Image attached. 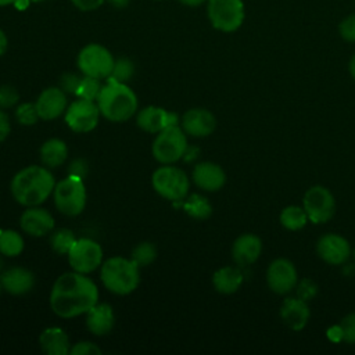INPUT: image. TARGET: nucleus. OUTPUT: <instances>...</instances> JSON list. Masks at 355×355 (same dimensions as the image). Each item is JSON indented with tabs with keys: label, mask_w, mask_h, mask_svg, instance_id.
Segmentation results:
<instances>
[{
	"label": "nucleus",
	"mask_w": 355,
	"mask_h": 355,
	"mask_svg": "<svg viewBox=\"0 0 355 355\" xmlns=\"http://www.w3.org/2000/svg\"><path fill=\"white\" fill-rule=\"evenodd\" d=\"M191 178L194 184L205 191H218L226 182L225 171L218 164L209 161L197 164L193 169Z\"/></svg>",
	"instance_id": "obj_19"
},
{
	"label": "nucleus",
	"mask_w": 355,
	"mask_h": 355,
	"mask_svg": "<svg viewBox=\"0 0 355 355\" xmlns=\"http://www.w3.org/2000/svg\"><path fill=\"white\" fill-rule=\"evenodd\" d=\"M19 100V94L15 87L10 85L0 86V110L14 107Z\"/></svg>",
	"instance_id": "obj_35"
},
{
	"label": "nucleus",
	"mask_w": 355,
	"mask_h": 355,
	"mask_svg": "<svg viewBox=\"0 0 355 355\" xmlns=\"http://www.w3.org/2000/svg\"><path fill=\"white\" fill-rule=\"evenodd\" d=\"M50 308L62 318L71 319L86 312L98 302V288L87 275L67 272L58 276L50 291Z\"/></svg>",
	"instance_id": "obj_1"
},
{
	"label": "nucleus",
	"mask_w": 355,
	"mask_h": 355,
	"mask_svg": "<svg viewBox=\"0 0 355 355\" xmlns=\"http://www.w3.org/2000/svg\"><path fill=\"white\" fill-rule=\"evenodd\" d=\"M262 243L259 237L251 233L241 234L236 239L232 247V257L234 262L240 266H247L255 262L261 254Z\"/></svg>",
	"instance_id": "obj_22"
},
{
	"label": "nucleus",
	"mask_w": 355,
	"mask_h": 355,
	"mask_svg": "<svg viewBox=\"0 0 355 355\" xmlns=\"http://www.w3.org/2000/svg\"><path fill=\"white\" fill-rule=\"evenodd\" d=\"M135 75V64L128 57H119L115 60L111 76L108 79H112L115 82L128 83Z\"/></svg>",
	"instance_id": "obj_33"
},
{
	"label": "nucleus",
	"mask_w": 355,
	"mask_h": 355,
	"mask_svg": "<svg viewBox=\"0 0 355 355\" xmlns=\"http://www.w3.org/2000/svg\"><path fill=\"white\" fill-rule=\"evenodd\" d=\"M151 184L157 194L172 202L183 201L187 197L190 182L187 175L178 166L164 165L154 171Z\"/></svg>",
	"instance_id": "obj_6"
},
{
	"label": "nucleus",
	"mask_w": 355,
	"mask_h": 355,
	"mask_svg": "<svg viewBox=\"0 0 355 355\" xmlns=\"http://www.w3.org/2000/svg\"><path fill=\"white\" fill-rule=\"evenodd\" d=\"M101 116L110 122H125L130 119L139 107L136 93L126 85L107 79L96 100Z\"/></svg>",
	"instance_id": "obj_3"
},
{
	"label": "nucleus",
	"mask_w": 355,
	"mask_h": 355,
	"mask_svg": "<svg viewBox=\"0 0 355 355\" xmlns=\"http://www.w3.org/2000/svg\"><path fill=\"white\" fill-rule=\"evenodd\" d=\"M327 337H329L331 341H334V343L341 341V340H343V329H341V326L337 324V326L330 327V329L327 330Z\"/></svg>",
	"instance_id": "obj_44"
},
{
	"label": "nucleus",
	"mask_w": 355,
	"mask_h": 355,
	"mask_svg": "<svg viewBox=\"0 0 355 355\" xmlns=\"http://www.w3.org/2000/svg\"><path fill=\"white\" fill-rule=\"evenodd\" d=\"M19 226L22 232L32 237H43L53 232L54 218L47 209L40 208V205L26 207L19 218Z\"/></svg>",
	"instance_id": "obj_16"
},
{
	"label": "nucleus",
	"mask_w": 355,
	"mask_h": 355,
	"mask_svg": "<svg viewBox=\"0 0 355 355\" xmlns=\"http://www.w3.org/2000/svg\"><path fill=\"white\" fill-rule=\"evenodd\" d=\"M304 209L311 222L324 223L334 215V197L326 187L313 186L304 196Z\"/></svg>",
	"instance_id": "obj_12"
},
{
	"label": "nucleus",
	"mask_w": 355,
	"mask_h": 355,
	"mask_svg": "<svg viewBox=\"0 0 355 355\" xmlns=\"http://www.w3.org/2000/svg\"><path fill=\"white\" fill-rule=\"evenodd\" d=\"M243 280L244 276L241 270L233 266H223L218 269L212 276V284L215 290L220 294L236 293L240 288Z\"/></svg>",
	"instance_id": "obj_26"
},
{
	"label": "nucleus",
	"mask_w": 355,
	"mask_h": 355,
	"mask_svg": "<svg viewBox=\"0 0 355 355\" xmlns=\"http://www.w3.org/2000/svg\"><path fill=\"white\" fill-rule=\"evenodd\" d=\"M29 4H31V0H15L14 1V6H15V8L17 10H26L28 7H29Z\"/></svg>",
	"instance_id": "obj_46"
},
{
	"label": "nucleus",
	"mask_w": 355,
	"mask_h": 355,
	"mask_svg": "<svg viewBox=\"0 0 355 355\" xmlns=\"http://www.w3.org/2000/svg\"><path fill=\"white\" fill-rule=\"evenodd\" d=\"M115 326V313L108 304H96L86 312V327L94 336H105Z\"/></svg>",
	"instance_id": "obj_21"
},
{
	"label": "nucleus",
	"mask_w": 355,
	"mask_h": 355,
	"mask_svg": "<svg viewBox=\"0 0 355 355\" xmlns=\"http://www.w3.org/2000/svg\"><path fill=\"white\" fill-rule=\"evenodd\" d=\"M157 258V248L153 243L150 241H141L139 243L133 251H132V257L130 259L139 266V268H144L151 265Z\"/></svg>",
	"instance_id": "obj_31"
},
{
	"label": "nucleus",
	"mask_w": 355,
	"mask_h": 355,
	"mask_svg": "<svg viewBox=\"0 0 355 355\" xmlns=\"http://www.w3.org/2000/svg\"><path fill=\"white\" fill-rule=\"evenodd\" d=\"M72 4L82 11H92L103 6L105 0H71Z\"/></svg>",
	"instance_id": "obj_42"
},
{
	"label": "nucleus",
	"mask_w": 355,
	"mask_h": 355,
	"mask_svg": "<svg viewBox=\"0 0 355 355\" xmlns=\"http://www.w3.org/2000/svg\"><path fill=\"white\" fill-rule=\"evenodd\" d=\"M340 326L343 329V340H345L347 343L355 344V312L347 315L341 320Z\"/></svg>",
	"instance_id": "obj_40"
},
{
	"label": "nucleus",
	"mask_w": 355,
	"mask_h": 355,
	"mask_svg": "<svg viewBox=\"0 0 355 355\" xmlns=\"http://www.w3.org/2000/svg\"><path fill=\"white\" fill-rule=\"evenodd\" d=\"M76 240L78 239L75 237L72 230H69L67 227H61V229H57V230L51 232V234H50V247L55 254L67 255Z\"/></svg>",
	"instance_id": "obj_29"
},
{
	"label": "nucleus",
	"mask_w": 355,
	"mask_h": 355,
	"mask_svg": "<svg viewBox=\"0 0 355 355\" xmlns=\"http://www.w3.org/2000/svg\"><path fill=\"white\" fill-rule=\"evenodd\" d=\"M100 279L108 291L116 295H128L140 283V268L130 258L111 257L101 263Z\"/></svg>",
	"instance_id": "obj_4"
},
{
	"label": "nucleus",
	"mask_w": 355,
	"mask_h": 355,
	"mask_svg": "<svg viewBox=\"0 0 355 355\" xmlns=\"http://www.w3.org/2000/svg\"><path fill=\"white\" fill-rule=\"evenodd\" d=\"M22 236L12 229H6L0 232V252L6 257H17L24 251Z\"/></svg>",
	"instance_id": "obj_28"
},
{
	"label": "nucleus",
	"mask_w": 355,
	"mask_h": 355,
	"mask_svg": "<svg viewBox=\"0 0 355 355\" xmlns=\"http://www.w3.org/2000/svg\"><path fill=\"white\" fill-rule=\"evenodd\" d=\"M316 250L319 257L331 265H341L344 263L351 252L348 241L338 234L329 233L322 236L318 240Z\"/></svg>",
	"instance_id": "obj_18"
},
{
	"label": "nucleus",
	"mask_w": 355,
	"mask_h": 355,
	"mask_svg": "<svg viewBox=\"0 0 355 355\" xmlns=\"http://www.w3.org/2000/svg\"><path fill=\"white\" fill-rule=\"evenodd\" d=\"M31 1H33V3H40V1H44V0H31Z\"/></svg>",
	"instance_id": "obj_51"
},
{
	"label": "nucleus",
	"mask_w": 355,
	"mask_h": 355,
	"mask_svg": "<svg viewBox=\"0 0 355 355\" xmlns=\"http://www.w3.org/2000/svg\"><path fill=\"white\" fill-rule=\"evenodd\" d=\"M35 105L37 114L43 121H53L65 114L68 107L67 93L60 86L46 87L36 98Z\"/></svg>",
	"instance_id": "obj_14"
},
{
	"label": "nucleus",
	"mask_w": 355,
	"mask_h": 355,
	"mask_svg": "<svg viewBox=\"0 0 355 355\" xmlns=\"http://www.w3.org/2000/svg\"><path fill=\"white\" fill-rule=\"evenodd\" d=\"M308 220V215L304 208H300L297 205L286 207L280 214V222L282 225L288 230H300L305 226Z\"/></svg>",
	"instance_id": "obj_30"
},
{
	"label": "nucleus",
	"mask_w": 355,
	"mask_h": 355,
	"mask_svg": "<svg viewBox=\"0 0 355 355\" xmlns=\"http://www.w3.org/2000/svg\"><path fill=\"white\" fill-rule=\"evenodd\" d=\"M53 198L55 208L67 215L76 216L83 212L86 207V186L83 179L68 175L58 183H55L53 190Z\"/></svg>",
	"instance_id": "obj_5"
},
{
	"label": "nucleus",
	"mask_w": 355,
	"mask_h": 355,
	"mask_svg": "<svg viewBox=\"0 0 355 355\" xmlns=\"http://www.w3.org/2000/svg\"><path fill=\"white\" fill-rule=\"evenodd\" d=\"M186 136L180 125L168 126L158 132L151 147L154 158L162 165H169L183 158L187 148Z\"/></svg>",
	"instance_id": "obj_7"
},
{
	"label": "nucleus",
	"mask_w": 355,
	"mask_h": 355,
	"mask_svg": "<svg viewBox=\"0 0 355 355\" xmlns=\"http://www.w3.org/2000/svg\"><path fill=\"white\" fill-rule=\"evenodd\" d=\"M115 58L108 49L98 43L85 46L78 54V68L82 75L97 78L100 80L108 79L112 72Z\"/></svg>",
	"instance_id": "obj_9"
},
{
	"label": "nucleus",
	"mask_w": 355,
	"mask_h": 355,
	"mask_svg": "<svg viewBox=\"0 0 355 355\" xmlns=\"http://www.w3.org/2000/svg\"><path fill=\"white\" fill-rule=\"evenodd\" d=\"M182 4H184V6H189V7H197V6H200V4H202L204 1H207V0H179Z\"/></svg>",
	"instance_id": "obj_48"
},
{
	"label": "nucleus",
	"mask_w": 355,
	"mask_h": 355,
	"mask_svg": "<svg viewBox=\"0 0 355 355\" xmlns=\"http://www.w3.org/2000/svg\"><path fill=\"white\" fill-rule=\"evenodd\" d=\"M207 14L211 25L220 32H234L244 22L243 0H208Z\"/></svg>",
	"instance_id": "obj_8"
},
{
	"label": "nucleus",
	"mask_w": 355,
	"mask_h": 355,
	"mask_svg": "<svg viewBox=\"0 0 355 355\" xmlns=\"http://www.w3.org/2000/svg\"><path fill=\"white\" fill-rule=\"evenodd\" d=\"M39 345L47 355H68L71 343L61 327H47L39 336Z\"/></svg>",
	"instance_id": "obj_24"
},
{
	"label": "nucleus",
	"mask_w": 355,
	"mask_h": 355,
	"mask_svg": "<svg viewBox=\"0 0 355 355\" xmlns=\"http://www.w3.org/2000/svg\"><path fill=\"white\" fill-rule=\"evenodd\" d=\"M7 44H8V42H7V36H6V33L0 29V57L6 53V50H7Z\"/></svg>",
	"instance_id": "obj_45"
},
{
	"label": "nucleus",
	"mask_w": 355,
	"mask_h": 355,
	"mask_svg": "<svg viewBox=\"0 0 355 355\" xmlns=\"http://www.w3.org/2000/svg\"><path fill=\"white\" fill-rule=\"evenodd\" d=\"M11 132V123L4 110H0V143L8 137Z\"/></svg>",
	"instance_id": "obj_43"
},
{
	"label": "nucleus",
	"mask_w": 355,
	"mask_h": 355,
	"mask_svg": "<svg viewBox=\"0 0 355 355\" xmlns=\"http://www.w3.org/2000/svg\"><path fill=\"white\" fill-rule=\"evenodd\" d=\"M3 290L12 295H24L35 287V275L22 266H14L0 275Z\"/></svg>",
	"instance_id": "obj_20"
},
{
	"label": "nucleus",
	"mask_w": 355,
	"mask_h": 355,
	"mask_svg": "<svg viewBox=\"0 0 355 355\" xmlns=\"http://www.w3.org/2000/svg\"><path fill=\"white\" fill-rule=\"evenodd\" d=\"M67 171H68V175H71V176L85 179L89 173V164L83 158H75L69 162Z\"/></svg>",
	"instance_id": "obj_41"
},
{
	"label": "nucleus",
	"mask_w": 355,
	"mask_h": 355,
	"mask_svg": "<svg viewBox=\"0 0 355 355\" xmlns=\"http://www.w3.org/2000/svg\"><path fill=\"white\" fill-rule=\"evenodd\" d=\"M55 186L53 173L46 166L29 165L18 171L10 183L12 198L24 207L43 204Z\"/></svg>",
	"instance_id": "obj_2"
},
{
	"label": "nucleus",
	"mask_w": 355,
	"mask_h": 355,
	"mask_svg": "<svg viewBox=\"0 0 355 355\" xmlns=\"http://www.w3.org/2000/svg\"><path fill=\"white\" fill-rule=\"evenodd\" d=\"M15 0H0V7L3 6H10V4H14Z\"/></svg>",
	"instance_id": "obj_50"
},
{
	"label": "nucleus",
	"mask_w": 355,
	"mask_h": 355,
	"mask_svg": "<svg viewBox=\"0 0 355 355\" xmlns=\"http://www.w3.org/2000/svg\"><path fill=\"white\" fill-rule=\"evenodd\" d=\"M80 79L82 76L76 75V73H72V72H67L64 75L60 76V80H58V86L67 93V94H73L76 93L78 90V86L80 83Z\"/></svg>",
	"instance_id": "obj_36"
},
{
	"label": "nucleus",
	"mask_w": 355,
	"mask_h": 355,
	"mask_svg": "<svg viewBox=\"0 0 355 355\" xmlns=\"http://www.w3.org/2000/svg\"><path fill=\"white\" fill-rule=\"evenodd\" d=\"M318 293V286L313 280L305 277L302 279L298 284H297V295L298 298L304 300V301H309L312 300Z\"/></svg>",
	"instance_id": "obj_37"
},
{
	"label": "nucleus",
	"mask_w": 355,
	"mask_h": 355,
	"mask_svg": "<svg viewBox=\"0 0 355 355\" xmlns=\"http://www.w3.org/2000/svg\"><path fill=\"white\" fill-rule=\"evenodd\" d=\"M39 155H40L42 164L46 168L54 169L65 162V159L68 157V147L64 140L53 137V139L46 140L42 144V147L39 150Z\"/></svg>",
	"instance_id": "obj_25"
},
{
	"label": "nucleus",
	"mask_w": 355,
	"mask_h": 355,
	"mask_svg": "<svg viewBox=\"0 0 355 355\" xmlns=\"http://www.w3.org/2000/svg\"><path fill=\"white\" fill-rule=\"evenodd\" d=\"M15 119L18 121V123H21L24 126L35 125L40 119L35 103H22V104H19L15 110Z\"/></svg>",
	"instance_id": "obj_34"
},
{
	"label": "nucleus",
	"mask_w": 355,
	"mask_h": 355,
	"mask_svg": "<svg viewBox=\"0 0 355 355\" xmlns=\"http://www.w3.org/2000/svg\"><path fill=\"white\" fill-rule=\"evenodd\" d=\"M266 280L273 293L286 294L297 284V270L293 262L284 258H279L269 265Z\"/></svg>",
	"instance_id": "obj_15"
},
{
	"label": "nucleus",
	"mask_w": 355,
	"mask_h": 355,
	"mask_svg": "<svg viewBox=\"0 0 355 355\" xmlns=\"http://www.w3.org/2000/svg\"><path fill=\"white\" fill-rule=\"evenodd\" d=\"M67 257L72 270L83 275L94 272L104 262L101 245L92 239H78Z\"/></svg>",
	"instance_id": "obj_10"
},
{
	"label": "nucleus",
	"mask_w": 355,
	"mask_h": 355,
	"mask_svg": "<svg viewBox=\"0 0 355 355\" xmlns=\"http://www.w3.org/2000/svg\"><path fill=\"white\" fill-rule=\"evenodd\" d=\"M136 123L147 133H158L168 126L180 125V119L173 111H168L157 105H148L137 112Z\"/></svg>",
	"instance_id": "obj_13"
},
{
	"label": "nucleus",
	"mask_w": 355,
	"mask_h": 355,
	"mask_svg": "<svg viewBox=\"0 0 355 355\" xmlns=\"http://www.w3.org/2000/svg\"><path fill=\"white\" fill-rule=\"evenodd\" d=\"M180 128L193 137H207L216 128V118L205 108H190L180 119Z\"/></svg>",
	"instance_id": "obj_17"
},
{
	"label": "nucleus",
	"mask_w": 355,
	"mask_h": 355,
	"mask_svg": "<svg viewBox=\"0 0 355 355\" xmlns=\"http://www.w3.org/2000/svg\"><path fill=\"white\" fill-rule=\"evenodd\" d=\"M340 36L351 43H355V14L345 17L338 25Z\"/></svg>",
	"instance_id": "obj_38"
},
{
	"label": "nucleus",
	"mask_w": 355,
	"mask_h": 355,
	"mask_svg": "<svg viewBox=\"0 0 355 355\" xmlns=\"http://www.w3.org/2000/svg\"><path fill=\"white\" fill-rule=\"evenodd\" d=\"M309 315L306 301L301 298H286L280 306V318L283 323L293 330L304 329Z\"/></svg>",
	"instance_id": "obj_23"
},
{
	"label": "nucleus",
	"mask_w": 355,
	"mask_h": 355,
	"mask_svg": "<svg viewBox=\"0 0 355 355\" xmlns=\"http://www.w3.org/2000/svg\"><path fill=\"white\" fill-rule=\"evenodd\" d=\"M101 87H103V85H101L100 79L83 75L75 96H76V98H85V100L96 101L98 94H100Z\"/></svg>",
	"instance_id": "obj_32"
},
{
	"label": "nucleus",
	"mask_w": 355,
	"mask_h": 355,
	"mask_svg": "<svg viewBox=\"0 0 355 355\" xmlns=\"http://www.w3.org/2000/svg\"><path fill=\"white\" fill-rule=\"evenodd\" d=\"M71 355H100L101 349L92 341H79L71 347Z\"/></svg>",
	"instance_id": "obj_39"
},
{
	"label": "nucleus",
	"mask_w": 355,
	"mask_h": 355,
	"mask_svg": "<svg viewBox=\"0 0 355 355\" xmlns=\"http://www.w3.org/2000/svg\"><path fill=\"white\" fill-rule=\"evenodd\" d=\"M116 8H125L130 0H108Z\"/></svg>",
	"instance_id": "obj_47"
},
{
	"label": "nucleus",
	"mask_w": 355,
	"mask_h": 355,
	"mask_svg": "<svg viewBox=\"0 0 355 355\" xmlns=\"http://www.w3.org/2000/svg\"><path fill=\"white\" fill-rule=\"evenodd\" d=\"M1 288H3V286H1V282H0V290H1Z\"/></svg>",
	"instance_id": "obj_52"
},
{
	"label": "nucleus",
	"mask_w": 355,
	"mask_h": 355,
	"mask_svg": "<svg viewBox=\"0 0 355 355\" xmlns=\"http://www.w3.org/2000/svg\"><path fill=\"white\" fill-rule=\"evenodd\" d=\"M100 110L96 101L76 98L72 101L64 114V121L75 133L92 132L100 119Z\"/></svg>",
	"instance_id": "obj_11"
},
{
	"label": "nucleus",
	"mask_w": 355,
	"mask_h": 355,
	"mask_svg": "<svg viewBox=\"0 0 355 355\" xmlns=\"http://www.w3.org/2000/svg\"><path fill=\"white\" fill-rule=\"evenodd\" d=\"M182 208L189 216H191L194 219H200V220L209 218L212 214V205L208 201V198L201 194H197V193L186 197L183 200Z\"/></svg>",
	"instance_id": "obj_27"
},
{
	"label": "nucleus",
	"mask_w": 355,
	"mask_h": 355,
	"mask_svg": "<svg viewBox=\"0 0 355 355\" xmlns=\"http://www.w3.org/2000/svg\"><path fill=\"white\" fill-rule=\"evenodd\" d=\"M349 73H351V76L355 79V54L352 55V58H351V61H349Z\"/></svg>",
	"instance_id": "obj_49"
}]
</instances>
